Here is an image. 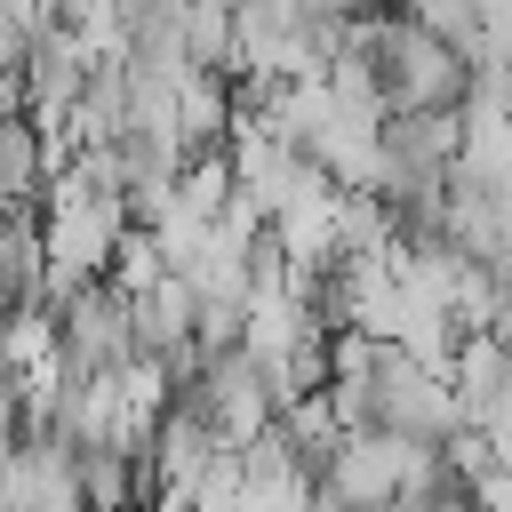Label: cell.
<instances>
[{"label":"cell","instance_id":"6da1fadb","mask_svg":"<svg viewBox=\"0 0 512 512\" xmlns=\"http://www.w3.org/2000/svg\"><path fill=\"white\" fill-rule=\"evenodd\" d=\"M352 56L368 64V80L384 96V120L464 112V96H472V64L456 48H440L416 16H352Z\"/></svg>","mask_w":512,"mask_h":512},{"label":"cell","instance_id":"7a4b0ae2","mask_svg":"<svg viewBox=\"0 0 512 512\" xmlns=\"http://www.w3.org/2000/svg\"><path fill=\"white\" fill-rule=\"evenodd\" d=\"M440 48H456L472 72H480V8H456V0H424V8H408Z\"/></svg>","mask_w":512,"mask_h":512},{"label":"cell","instance_id":"3957f363","mask_svg":"<svg viewBox=\"0 0 512 512\" xmlns=\"http://www.w3.org/2000/svg\"><path fill=\"white\" fill-rule=\"evenodd\" d=\"M480 72H512V8H480Z\"/></svg>","mask_w":512,"mask_h":512}]
</instances>
